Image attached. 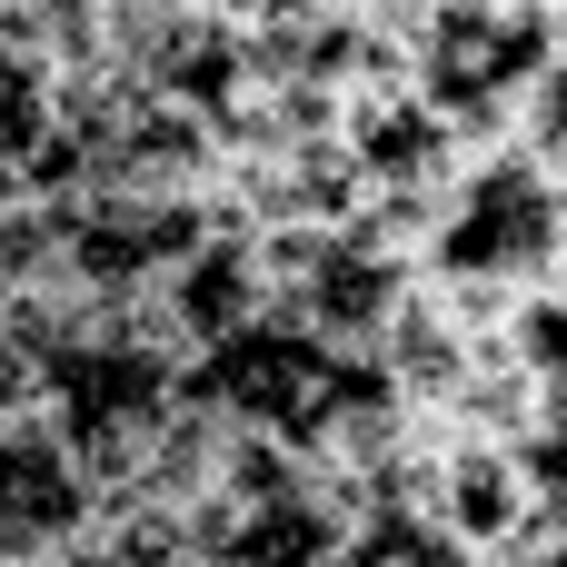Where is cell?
Listing matches in <instances>:
<instances>
[{
	"label": "cell",
	"mask_w": 567,
	"mask_h": 567,
	"mask_svg": "<svg viewBox=\"0 0 567 567\" xmlns=\"http://www.w3.org/2000/svg\"><path fill=\"white\" fill-rule=\"evenodd\" d=\"M369 369H379V379H389V389H399L419 419H439V409L458 399V379L478 369V339H468V329H458V309H449V299L419 279V289L389 309V329H379Z\"/></svg>",
	"instance_id": "5b68a950"
},
{
	"label": "cell",
	"mask_w": 567,
	"mask_h": 567,
	"mask_svg": "<svg viewBox=\"0 0 567 567\" xmlns=\"http://www.w3.org/2000/svg\"><path fill=\"white\" fill-rule=\"evenodd\" d=\"M488 567H567V508H538V518H528Z\"/></svg>",
	"instance_id": "8fae6325"
},
{
	"label": "cell",
	"mask_w": 567,
	"mask_h": 567,
	"mask_svg": "<svg viewBox=\"0 0 567 567\" xmlns=\"http://www.w3.org/2000/svg\"><path fill=\"white\" fill-rule=\"evenodd\" d=\"M419 279L439 289H548L567 279V179H548L528 150H468L458 179L439 189Z\"/></svg>",
	"instance_id": "6da1fadb"
},
{
	"label": "cell",
	"mask_w": 567,
	"mask_h": 567,
	"mask_svg": "<svg viewBox=\"0 0 567 567\" xmlns=\"http://www.w3.org/2000/svg\"><path fill=\"white\" fill-rule=\"evenodd\" d=\"M110 20H179V10H199V0H100Z\"/></svg>",
	"instance_id": "7c38bea8"
},
{
	"label": "cell",
	"mask_w": 567,
	"mask_h": 567,
	"mask_svg": "<svg viewBox=\"0 0 567 567\" xmlns=\"http://www.w3.org/2000/svg\"><path fill=\"white\" fill-rule=\"evenodd\" d=\"M548 10H498V0H439L419 20V40L399 50L409 90L429 100V120L458 140V150H508L518 140V110L548 70Z\"/></svg>",
	"instance_id": "7a4b0ae2"
},
{
	"label": "cell",
	"mask_w": 567,
	"mask_h": 567,
	"mask_svg": "<svg viewBox=\"0 0 567 567\" xmlns=\"http://www.w3.org/2000/svg\"><path fill=\"white\" fill-rule=\"evenodd\" d=\"M498 10H558V0H498Z\"/></svg>",
	"instance_id": "4fadbf2b"
},
{
	"label": "cell",
	"mask_w": 567,
	"mask_h": 567,
	"mask_svg": "<svg viewBox=\"0 0 567 567\" xmlns=\"http://www.w3.org/2000/svg\"><path fill=\"white\" fill-rule=\"evenodd\" d=\"M498 359H508L518 379H538V389H567V279L528 289V299L508 309V339H498Z\"/></svg>",
	"instance_id": "8992f818"
},
{
	"label": "cell",
	"mask_w": 567,
	"mask_h": 567,
	"mask_svg": "<svg viewBox=\"0 0 567 567\" xmlns=\"http://www.w3.org/2000/svg\"><path fill=\"white\" fill-rule=\"evenodd\" d=\"M548 70H538V90H528V110H518V140L508 150H528L548 179H567V0L548 10Z\"/></svg>",
	"instance_id": "52a82bcc"
},
{
	"label": "cell",
	"mask_w": 567,
	"mask_h": 567,
	"mask_svg": "<svg viewBox=\"0 0 567 567\" xmlns=\"http://www.w3.org/2000/svg\"><path fill=\"white\" fill-rule=\"evenodd\" d=\"M329 567H478L458 538H439L429 518H359L349 528V548Z\"/></svg>",
	"instance_id": "ba28073f"
},
{
	"label": "cell",
	"mask_w": 567,
	"mask_h": 567,
	"mask_svg": "<svg viewBox=\"0 0 567 567\" xmlns=\"http://www.w3.org/2000/svg\"><path fill=\"white\" fill-rule=\"evenodd\" d=\"M159 319L179 329V349L199 359V349H219V339H239V329H259L269 319V279H259V249H249V229H209L159 289Z\"/></svg>",
	"instance_id": "277c9868"
},
{
	"label": "cell",
	"mask_w": 567,
	"mask_h": 567,
	"mask_svg": "<svg viewBox=\"0 0 567 567\" xmlns=\"http://www.w3.org/2000/svg\"><path fill=\"white\" fill-rule=\"evenodd\" d=\"M0 429H50V359L0 319Z\"/></svg>",
	"instance_id": "9c48e42d"
},
{
	"label": "cell",
	"mask_w": 567,
	"mask_h": 567,
	"mask_svg": "<svg viewBox=\"0 0 567 567\" xmlns=\"http://www.w3.org/2000/svg\"><path fill=\"white\" fill-rule=\"evenodd\" d=\"M90 518H100V488L70 468L60 439L50 429H0V567L80 548Z\"/></svg>",
	"instance_id": "3957f363"
},
{
	"label": "cell",
	"mask_w": 567,
	"mask_h": 567,
	"mask_svg": "<svg viewBox=\"0 0 567 567\" xmlns=\"http://www.w3.org/2000/svg\"><path fill=\"white\" fill-rule=\"evenodd\" d=\"M528 478H538V498L567 508V389H548V409H538V429H528Z\"/></svg>",
	"instance_id": "30bf717a"
}]
</instances>
